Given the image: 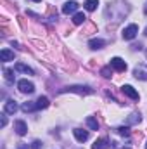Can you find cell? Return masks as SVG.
Here are the masks:
<instances>
[{
    "label": "cell",
    "mask_w": 147,
    "mask_h": 149,
    "mask_svg": "<svg viewBox=\"0 0 147 149\" xmlns=\"http://www.w3.org/2000/svg\"><path fill=\"white\" fill-rule=\"evenodd\" d=\"M144 35H146V37H147V28H146V31H144Z\"/></svg>",
    "instance_id": "27"
},
{
    "label": "cell",
    "mask_w": 147,
    "mask_h": 149,
    "mask_svg": "<svg viewBox=\"0 0 147 149\" xmlns=\"http://www.w3.org/2000/svg\"><path fill=\"white\" fill-rule=\"evenodd\" d=\"M121 90H123V94H125V95H128V97H130V99H133V101H139V97H140V95H139V92H137L132 85H123V87H121Z\"/></svg>",
    "instance_id": "5"
},
{
    "label": "cell",
    "mask_w": 147,
    "mask_h": 149,
    "mask_svg": "<svg viewBox=\"0 0 147 149\" xmlns=\"http://www.w3.org/2000/svg\"><path fill=\"white\" fill-rule=\"evenodd\" d=\"M19 149H28V148H26L24 144H21V146H19Z\"/></svg>",
    "instance_id": "26"
},
{
    "label": "cell",
    "mask_w": 147,
    "mask_h": 149,
    "mask_svg": "<svg viewBox=\"0 0 147 149\" xmlns=\"http://www.w3.org/2000/svg\"><path fill=\"white\" fill-rule=\"evenodd\" d=\"M139 121H140V114H137V113L130 114V116H128V120H126V123H128V125H133V123H139Z\"/></svg>",
    "instance_id": "20"
},
{
    "label": "cell",
    "mask_w": 147,
    "mask_h": 149,
    "mask_svg": "<svg viewBox=\"0 0 147 149\" xmlns=\"http://www.w3.org/2000/svg\"><path fill=\"white\" fill-rule=\"evenodd\" d=\"M3 76H5V81L7 83H14V71H10V70H3Z\"/></svg>",
    "instance_id": "19"
},
{
    "label": "cell",
    "mask_w": 147,
    "mask_h": 149,
    "mask_svg": "<svg viewBox=\"0 0 147 149\" xmlns=\"http://www.w3.org/2000/svg\"><path fill=\"white\" fill-rule=\"evenodd\" d=\"M14 130H16V134L17 135H26V132H28V127H26V123L24 121H16L14 123Z\"/></svg>",
    "instance_id": "9"
},
{
    "label": "cell",
    "mask_w": 147,
    "mask_h": 149,
    "mask_svg": "<svg viewBox=\"0 0 147 149\" xmlns=\"http://www.w3.org/2000/svg\"><path fill=\"white\" fill-rule=\"evenodd\" d=\"M35 104H37V109H45V108H49V99L47 97H40Z\"/></svg>",
    "instance_id": "18"
},
{
    "label": "cell",
    "mask_w": 147,
    "mask_h": 149,
    "mask_svg": "<svg viewBox=\"0 0 147 149\" xmlns=\"http://www.w3.org/2000/svg\"><path fill=\"white\" fill-rule=\"evenodd\" d=\"M21 109H23V111H35V109H37V104H33V102H24V104H23V106H21Z\"/></svg>",
    "instance_id": "21"
},
{
    "label": "cell",
    "mask_w": 147,
    "mask_h": 149,
    "mask_svg": "<svg viewBox=\"0 0 147 149\" xmlns=\"http://www.w3.org/2000/svg\"><path fill=\"white\" fill-rule=\"evenodd\" d=\"M85 19H87V17H85V14H83V12H76V14L73 16V23H74V24H83V23H85Z\"/></svg>",
    "instance_id": "17"
},
{
    "label": "cell",
    "mask_w": 147,
    "mask_h": 149,
    "mask_svg": "<svg viewBox=\"0 0 147 149\" xmlns=\"http://www.w3.org/2000/svg\"><path fill=\"white\" fill-rule=\"evenodd\" d=\"M116 132H118L119 135H125V137H128V135H130V128H128V127H118V128H116Z\"/></svg>",
    "instance_id": "22"
},
{
    "label": "cell",
    "mask_w": 147,
    "mask_h": 149,
    "mask_svg": "<svg viewBox=\"0 0 147 149\" xmlns=\"http://www.w3.org/2000/svg\"><path fill=\"white\" fill-rule=\"evenodd\" d=\"M73 135L76 137V141H78V142H85V141H88V132H87V130L74 128V130H73Z\"/></svg>",
    "instance_id": "7"
},
{
    "label": "cell",
    "mask_w": 147,
    "mask_h": 149,
    "mask_svg": "<svg viewBox=\"0 0 147 149\" xmlns=\"http://www.w3.org/2000/svg\"><path fill=\"white\" fill-rule=\"evenodd\" d=\"M133 74H135V78H139V80H147V68L146 66H135V70H133Z\"/></svg>",
    "instance_id": "8"
},
{
    "label": "cell",
    "mask_w": 147,
    "mask_h": 149,
    "mask_svg": "<svg viewBox=\"0 0 147 149\" xmlns=\"http://www.w3.org/2000/svg\"><path fill=\"white\" fill-rule=\"evenodd\" d=\"M83 5H85V9H87V10H90V12H92V10H95V9H97L99 0H85V3H83Z\"/></svg>",
    "instance_id": "16"
},
{
    "label": "cell",
    "mask_w": 147,
    "mask_h": 149,
    "mask_svg": "<svg viewBox=\"0 0 147 149\" xmlns=\"http://www.w3.org/2000/svg\"><path fill=\"white\" fill-rule=\"evenodd\" d=\"M0 125H2V127H5V125H7V118H5V116H2V121H0Z\"/></svg>",
    "instance_id": "25"
},
{
    "label": "cell",
    "mask_w": 147,
    "mask_h": 149,
    "mask_svg": "<svg viewBox=\"0 0 147 149\" xmlns=\"http://www.w3.org/2000/svg\"><path fill=\"white\" fill-rule=\"evenodd\" d=\"M17 88L23 94H33L35 92V85L31 81H28V80H19L17 81Z\"/></svg>",
    "instance_id": "1"
},
{
    "label": "cell",
    "mask_w": 147,
    "mask_h": 149,
    "mask_svg": "<svg viewBox=\"0 0 147 149\" xmlns=\"http://www.w3.org/2000/svg\"><path fill=\"white\" fill-rule=\"evenodd\" d=\"M3 111L7 113V114H14V113L17 111V104L14 101H7L5 106H3Z\"/></svg>",
    "instance_id": "13"
},
{
    "label": "cell",
    "mask_w": 147,
    "mask_h": 149,
    "mask_svg": "<svg viewBox=\"0 0 147 149\" xmlns=\"http://www.w3.org/2000/svg\"><path fill=\"white\" fill-rule=\"evenodd\" d=\"M61 92H76V94H92L94 90L90 87H83V85H71V87H66L62 88Z\"/></svg>",
    "instance_id": "2"
},
{
    "label": "cell",
    "mask_w": 147,
    "mask_h": 149,
    "mask_svg": "<svg viewBox=\"0 0 147 149\" xmlns=\"http://www.w3.org/2000/svg\"><path fill=\"white\" fill-rule=\"evenodd\" d=\"M31 2H42V0H31Z\"/></svg>",
    "instance_id": "28"
},
{
    "label": "cell",
    "mask_w": 147,
    "mask_h": 149,
    "mask_svg": "<svg viewBox=\"0 0 147 149\" xmlns=\"http://www.w3.org/2000/svg\"><path fill=\"white\" fill-rule=\"evenodd\" d=\"M92 149H109V142H107V139H97L94 144H92Z\"/></svg>",
    "instance_id": "12"
},
{
    "label": "cell",
    "mask_w": 147,
    "mask_h": 149,
    "mask_svg": "<svg viewBox=\"0 0 147 149\" xmlns=\"http://www.w3.org/2000/svg\"><path fill=\"white\" fill-rule=\"evenodd\" d=\"M146 146H147V144H146Z\"/></svg>",
    "instance_id": "30"
},
{
    "label": "cell",
    "mask_w": 147,
    "mask_h": 149,
    "mask_svg": "<svg viewBox=\"0 0 147 149\" xmlns=\"http://www.w3.org/2000/svg\"><path fill=\"white\" fill-rule=\"evenodd\" d=\"M31 149H43V144H42L40 141H35V142L31 144Z\"/></svg>",
    "instance_id": "24"
},
{
    "label": "cell",
    "mask_w": 147,
    "mask_h": 149,
    "mask_svg": "<svg viewBox=\"0 0 147 149\" xmlns=\"http://www.w3.org/2000/svg\"><path fill=\"white\" fill-rule=\"evenodd\" d=\"M16 71H21V73L24 74H33V70L30 68V66H26V64H23V63H16Z\"/></svg>",
    "instance_id": "14"
},
{
    "label": "cell",
    "mask_w": 147,
    "mask_h": 149,
    "mask_svg": "<svg viewBox=\"0 0 147 149\" xmlns=\"http://www.w3.org/2000/svg\"><path fill=\"white\" fill-rule=\"evenodd\" d=\"M106 45V42L102 40V38H92L90 42H88V47L90 49H94V50H97V49H102Z\"/></svg>",
    "instance_id": "11"
},
{
    "label": "cell",
    "mask_w": 147,
    "mask_h": 149,
    "mask_svg": "<svg viewBox=\"0 0 147 149\" xmlns=\"http://www.w3.org/2000/svg\"><path fill=\"white\" fill-rule=\"evenodd\" d=\"M146 14H147V7H146Z\"/></svg>",
    "instance_id": "29"
},
{
    "label": "cell",
    "mask_w": 147,
    "mask_h": 149,
    "mask_svg": "<svg viewBox=\"0 0 147 149\" xmlns=\"http://www.w3.org/2000/svg\"><path fill=\"white\" fill-rule=\"evenodd\" d=\"M76 9H78V3L74 0H69L62 5V14H73V12H76Z\"/></svg>",
    "instance_id": "6"
},
{
    "label": "cell",
    "mask_w": 147,
    "mask_h": 149,
    "mask_svg": "<svg viewBox=\"0 0 147 149\" xmlns=\"http://www.w3.org/2000/svg\"><path fill=\"white\" fill-rule=\"evenodd\" d=\"M139 33V26L137 24H128L125 30H123V38L125 40H133Z\"/></svg>",
    "instance_id": "3"
},
{
    "label": "cell",
    "mask_w": 147,
    "mask_h": 149,
    "mask_svg": "<svg viewBox=\"0 0 147 149\" xmlns=\"http://www.w3.org/2000/svg\"><path fill=\"white\" fill-rule=\"evenodd\" d=\"M0 61L7 63V61H14V52L9 49H2L0 50Z\"/></svg>",
    "instance_id": "10"
},
{
    "label": "cell",
    "mask_w": 147,
    "mask_h": 149,
    "mask_svg": "<svg viewBox=\"0 0 147 149\" xmlns=\"http://www.w3.org/2000/svg\"><path fill=\"white\" fill-rule=\"evenodd\" d=\"M109 66L112 70H116V71H119V73H123V71H126V63L121 59V57H112L109 63Z\"/></svg>",
    "instance_id": "4"
},
{
    "label": "cell",
    "mask_w": 147,
    "mask_h": 149,
    "mask_svg": "<svg viewBox=\"0 0 147 149\" xmlns=\"http://www.w3.org/2000/svg\"><path fill=\"white\" fill-rule=\"evenodd\" d=\"M87 125H88L90 130H99V121H97L94 116H88V118H87Z\"/></svg>",
    "instance_id": "15"
},
{
    "label": "cell",
    "mask_w": 147,
    "mask_h": 149,
    "mask_svg": "<svg viewBox=\"0 0 147 149\" xmlns=\"http://www.w3.org/2000/svg\"><path fill=\"white\" fill-rule=\"evenodd\" d=\"M111 73H112V68H111V66H106V68L101 70V74H102L104 78H111Z\"/></svg>",
    "instance_id": "23"
}]
</instances>
